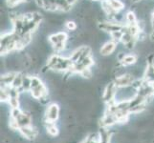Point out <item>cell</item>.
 <instances>
[{"instance_id": "cell-1", "label": "cell", "mask_w": 154, "mask_h": 143, "mask_svg": "<svg viewBox=\"0 0 154 143\" xmlns=\"http://www.w3.org/2000/svg\"><path fill=\"white\" fill-rule=\"evenodd\" d=\"M98 28L100 31L112 34L114 31L123 30L124 26L121 23L115 22V21H100L98 23Z\"/></svg>"}, {"instance_id": "cell-2", "label": "cell", "mask_w": 154, "mask_h": 143, "mask_svg": "<svg viewBox=\"0 0 154 143\" xmlns=\"http://www.w3.org/2000/svg\"><path fill=\"white\" fill-rule=\"evenodd\" d=\"M135 80V77L131 73H124V75L116 76L113 79V82L117 88H124L130 86L132 82Z\"/></svg>"}, {"instance_id": "cell-3", "label": "cell", "mask_w": 154, "mask_h": 143, "mask_svg": "<svg viewBox=\"0 0 154 143\" xmlns=\"http://www.w3.org/2000/svg\"><path fill=\"white\" fill-rule=\"evenodd\" d=\"M60 118V107L56 103L48 106L45 114V122H55Z\"/></svg>"}, {"instance_id": "cell-4", "label": "cell", "mask_w": 154, "mask_h": 143, "mask_svg": "<svg viewBox=\"0 0 154 143\" xmlns=\"http://www.w3.org/2000/svg\"><path fill=\"white\" fill-rule=\"evenodd\" d=\"M117 90H118V88L116 87L113 81L106 85L103 95V99L105 103H110L111 101H114V97L116 95Z\"/></svg>"}, {"instance_id": "cell-5", "label": "cell", "mask_w": 154, "mask_h": 143, "mask_svg": "<svg viewBox=\"0 0 154 143\" xmlns=\"http://www.w3.org/2000/svg\"><path fill=\"white\" fill-rule=\"evenodd\" d=\"M20 134L22 135L23 137L29 140H34L38 137V132L35 128H33L32 126H26V127H21L19 129Z\"/></svg>"}, {"instance_id": "cell-6", "label": "cell", "mask_w": 154, "mask_h": 143, "mask_svg": "<svg viewBox=\"0 0 154 143\" xmlns=\"http://www.w3.org/2000/svg\"><path fill=\"white\" fill-rule=\"evenodd\" d=\"M116 45H117L116 42H114V41H107V42H105V43L103 45V47L100 48V55H103V56L110 55L115 51L116 47H117Z\"/></svg>"}, {"instance_id": "cell-7", "label": "cell", "mask_w": 154, "mask_h": 143, "mask_svg": "<svg viewBox=\"0 0 154 143\" xmlns=\"http://www.w3.org/2000/svg\"><path fill=\"white\" fill-rule=\"evenodd\" d=\"M67 39H68V36L66 33H63V31H58V33L51 34L49 36V41L52 45L60 43V42H66Z\"/></svg>"}, {"instance_id": "cell-8", "label": "cell", "mask_w": 154, "mask_h": 143, "mask_svg": "<svg viewBox=\"0 0 154 143\" xmlns=\"http://www.w3.org/2000/svg\"><path fill=\"white\" fill-rule=\"evenodd\" d=\"M32 120H33V118H32V116L29 115V113H26V112H24V111H23L22 115H21L19 118L17 119L20 128H21V127L31 126L32 125Z\"/></svg>"}, {"instance_id": "cell-9", "label": "cell", "mask_w": 154, "mask_h": 143, "mask_svg": "<svg viewBox=\"0 0 154 143\" xmlns=\"http://www.w3.org/2000/svg\"><path fill=\"white\" fill-rule=\"evenodd\" d=\"M144 80L147 83L154 82V64H147L144 73Z\"/></svg>"}, {"instance_id": "cell-10", "label": "cell", "mask_w": 154, "mask_h": 143, "mask_svg": "<svg viewBox=\"0 0 154 143\" xmlns=\"http://www.w3.org/2000/svg\"><path fill=\"white\" fill-rule=\"evenodd\" d=\"M17 73L10 72L7 73L6 75L2 76L1 77V86H12V83L14 81V79L17 76Z\"/></svg>"}, {"instance_id": "cell-11", "label": "cell", "mask_w": 154, "mask_h": 143, "mask_svg": "<svg viewBox=\"0 0 154 143\" xmlns=\"http://www.w3.org/2000/svg\"><path fill=\"white\" fill-rule=\"evenodd\" d=\"M137 62V56L135 55H125L120 63L122 66H131Z\"/></svg>"}, {"instance_id": "cell-12", "label": "cell", "mask_w": 154, "mask_h": 143, "mask_svg": "<svg viewBox=\"0 0 154 143\" xmlns=\"http://www.w3.org/2000/svg\"><path fill=\"white\" fill-rule=\"evenodd\" d=\"M23 76H24L23 73H17V76H15V77H14V79L13 83H12V86L19 90L21 87H22Z\"/></svg>"}, {"instance_id": "cell-13", "label": "cell", "mask_w": 154, "mask_h": 143, "mask_svg": "<svg viewBox=\"0 0 154 143\" xmlns=\"http://www.w3.org/2000/svg\"><path fill=\"white\" fill-rule=\"evenodd\" d=\"M47 126V133L51 136H56L58 135V129L56 127L55 122H45Z\"/></svg>"}, {"instance_id": "cell-14", "label": "cell", "mask_w": 154, "mask_h": 143, "mask_svg": "<svg viewBox=\"0 0 154 143\" xmlns=\"http://www.w3.org/2000/svg\"><path fill=\"white\" fill-rule=\"evenodd\" d=\"M20 89H22L23 92H30V90H31V76L24 75L22 87H21ZM20 89H19V91H20Z\"/></svg>"}, {"instance_id": "cell-15", "label": "cell", "mask_w": 154, "mask_h": 143, "mask_svg": "<svg viewBox=\"0 0 154 143\" xmlns=\"http://www.w3.org/2000/svg\"><path fill=\"white\" fill-rule=\"evenodd\" d=\"M109 3H110V5L112 6V8L116 10L117 13H119L120 10H122L125 8L124 2H122L121 0H111Z\"/></svg>"}, {"instance_id": "cell-16", "label": "cell", "mask_w": 154, "mask_h": 143, "mask_svg": "<svg viewBox=\"0 0 154 143\" xmlns=\"http://www.w3.org/2000/svg\"><path fill=\"white\" fill-rule=\"evenodd\" d=\"M125 19H126V22L128 23V25L137 24V17H136V15L133 12L127 13L125 15Z\"/></svg>"}, {"instance_id": "cell-17", "label": "cell", "mask_w": 154, "mask_h": 143, "mask_svg": "<svg viewBox=\"0 0 154 143\" xmlns=\"http://www.w3.org/2000/svg\"><path fill=\"white\" fill-rule=\"evenodd\" d=\"M111 37H112V41L116 42V43H118L119 41H122V37H123L124 35V31H114V33L110 34Z\"/></svg>"}, {"instance_id": "cell-18", "label": "cell", "mask_w": 154, "mask_h": 143, "mask_svg": "<svg viewBox=\"0 0 154 143\" xmlns=\"http://www.w3.org/2000/svg\"><path fill=\"white\" fill-rule=\"evenodd\" d=\"M10 107L12 109H14V108H19V97H10L9 101H8Z\"/></svg>"}, {"instance_id": "cell-19", "label": "cell", "mask_w": 154, "mask_h": 143, "mask_svg": "<svg viewBox=\"0 0 154 143\" xmlns=\"http://www.w3.org/2000/svg\"><path fill=\"white\" fill-rule=\"evenodd\" d=\"M23 111H21L19 108H14V109H12V111H11V118H14L17 120L19 116L22 115Z\"/></svg>"}, {"instance_id": "cell-20", "label": "cell", "mask_w": 154, "mask_h": 143, "mask_svg": "<svg viewBox=\"0 0 154 143\" xmlns=\"http://www.w3.org/2000/svg\"><path fill=\"white\" fill-rule=\"evenodd\" d=\"M0 98H1V101H9L10 99V94L6 89L1 88V92H0Z\"/></svg>"}, {"instance_id": "cell-21", "label": "cell", "mask_w": 154, "mask_h": 143, "mask_svg": "<svg viewBox=\"0 0 154 143\" xmlns=\"http://www.w3.org/2000/svg\"><path fill=\"white\" fill-rule=\"evenodd\" d=\"M79 75H81L82 76H83L84 78L89 79V78L92 77V72H91V70H90V68H85L81 73H79Z\"/></svg>"}, {"instance_id": "cell-22", "label": "cell", "mask_w": 154, "mask_h": 143, "mask_svg": "<svg viewBox=\"0 0 154 143\" xmlns=\"http://www.w3.org/2000/svg\"><path fill=\"white\" fill-rule=\"evenodd\" d=\"M25 0H7V4L10 8H14L15 6H17L18 4L24 2Z\"/></svg>"}, {"instance_id": "cell-23", "label": "cell", "mask_w": 154, "mask_h": 143, "mask_svg": "<svg viewBox=\"0 0 154 143\" xmlns=\"http://www.w3.org/2000/svg\"><path fill=\"white\" fill-rule=\"evenodd\" d=\"M65 26L69 31H75L77 29V24L74 21H67Z\"/></svg>"}, {"instance_id": "cell-24", "label": "cell", "mask_w": 154, "mask_h": 143, "mask_svg": "<svg viewBox=\"0 0 154 143\" xmlns=\"http://www.w3.org/2000/svg\"><path fill=\"white\" fill-rule=\"evenodd\" d=\"M82 143H90V139H86L85 140H83Z\"/></svg>"}, {"instance_id": "cell-25", "label": "cell", "mask_w": 154, "mask_h": 143, "mask_svg": "<svg viewBox=\"0 0 154 143\" xmlns=\"http://www.w3.org/2000/svg\"><path fill=\"white\" fill-rule=\"evenodd\" d=\"M151 29H152V31H154V20L151 21Z\"/></svg>"}, {"instance_id": "cell-26", "label": "cell", "mask_w": 154, "mask_h": 143, "mask_svg": "<svg viewBox=\"0 0 154 143\" xmlns=\"http://www.w3.org/2000/svg\"><path fill=\"white\" fill-rule=\"evenodd\" d=\"M151 17H152V20H154V10L152 12V15H151Z\"/></svg>"}, {"instance_id": "cell-27", "label": "cell", "mask_w": 154, "mask_h": 143, "mask_svg": "<svg viewBox=\"0 0 154 143\" xmlns=\"http://www.w3.org/2000/svg\"><path fill=\"white\" fill-rule=\"evenodd\" d=\"M92 1H99V0H92Z\"/></svg>"}]
</instances>
